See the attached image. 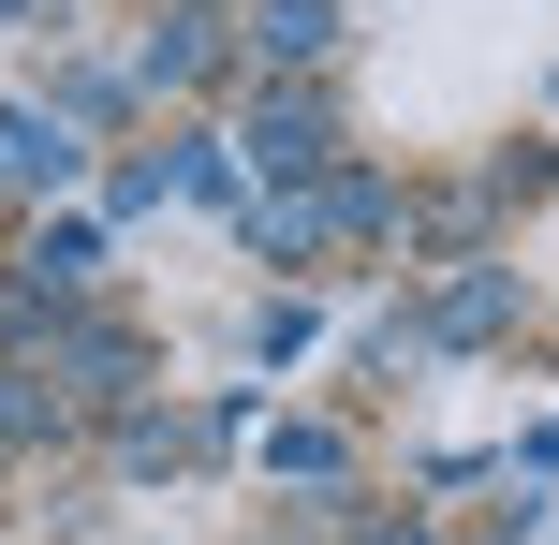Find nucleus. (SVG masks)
Here are the masks:
<instances>
[{
    "mask_svg": "<svg viewBox=\"0 0 559 545\" xmlns=\"http://www.w3.org/2000/svg\"><path fill=\"white\" fill-rule=\"evenodd\" d=\"M236 147H251L265 177H324V163H338V118L309 104V88H265V104H251V133H236Z\"/></svg>",
    "mask_w": 559,
    "mask_h": 545,
    "instance_id": "1",
    "label": "nucleus"
},
{
    "mask_svg": "<svg viewBox=\"0 0 559 545\" xmlns=\"http://www.w3.org/2000/svg\"><path fill=\"white\" fill-rule=\"evenodd\" d=\"M74 163H88V133L59 104H0V177H15V192H59Z\"/></svg>",
    "mask_w": 559,
    "mask_h": 545,
    "instance_id": "2",
    "label": "nucleus"
},
{
    "mask_svg": "<svg viewBox=\"0 0 559 545\" xmlns=\"http://www.w3.org/2000/svg\"><path fill=\"white\" fill-rule=\"evenodd\" d=\"M324 45H338V15H324V0H251V59H265V74H309Z\"/></svg>",
    "mask_w": 559,
    "mask_h": 545,
    "instance_id": "3",
    "label": "nucleus"
},
{
    "mask_svg": "<svg viewBox=\"0 0 559 545\" xmlns=\"http://www.w3.org/2000/svg\"><path fill=\"white\" fill-rule=\"evenodd\" d=\"M206 74H222V45H206V15H163V29L133 45V88H206Z\"/></svg>",
    "mask_w": 559,
    "mask_h": 545,
    "instance_id": "4",
    "label": "nucleus"
},
{
    "mask_svg": "<svg viewBox=\"0 0 559 545\" xmlns=\"http://www.w3.org/2000/svg\"><path fill=\"white\" fill-rule=\"evenodd\" d=\"M59 369H74L88 399H133V369H147V354L118 340V324H74V340H59Z\"/></svg>",
    "mask_w": 559,
    "mask_h": 545,
    "instance_id": "5",
    "label": "nucleus"
},
{
    "mask_svg": "<svg viewBox=\"0 0 559 545\" xmlns=\"http://www.w3.org/2000/svg\"><path fill=\"white\" fill-rule=\"evenodd\" d=\"M501 310H515V281H501V265H456V281H442V340H486Z\"/></svg>",
    "mask_w": 559,
    "mask_h": 545,
    "instance_id": "6",
    "label": "nucleus"
},
{
    "mask_svg": "<svg viewBox=\"0 0 559 545\" xmlns=\"http://www.w3.org/2000/svg\"><path fill=\"white\" fill-rule=\"evenodd\" d=\"M0 442H59V399L29 369H0Z\"/></svg>",
    "mask_w": 559,
    "mask_h": 545,
    "instance_id": "7",
    "label": "nucleus"
},
{
    "mask_svg": "<svg viewBox=\"0 0 559 545\" xmlns=\"http://www.w3.org/2000/svg\"><path fill=\"white\" fill-rule=\"evenodd\" d=\"M265 472H295V487H338V428H280Z\"/></svg>",
    "mask_w": 559,
    "mask_h": 545,
    "instance_id": "8",
    "label": "nucleus"
},
{
    "mask_svg": "<svg viewBox=\"0 0 559 545\" xmlns=\"http://www.w3.org/2000/svg\"><path fill=\"white\" fill-rule=\"evenodd\" d=\"M0 15H29V0H0Z\"/></svg>",
    "mask_w": 559,
    "mask_h": 545,
    "instance_id": "9",
    "label": "nucleus"
}]
</instances>
